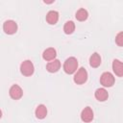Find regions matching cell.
<instances>
[{
  "label": "cell",
  "instance_id": "1",
  "mask_svg": "<svg viewBox=\"0 0 123 123\" xmlns=\"http://www.w3.org/2000/svg\"><path fill=\"white\" fill-rule=\"evenodd\" d=\"M78 68V61L74 57L66 59L63 63V70L66 74H73Z\"/></svg>",
  "mask_w": 123,
  "mask_h": 123
},
{
  "label": "cell",
  "instance_id": "2",
  "mask_svg": "<svg viewBox=\"0 0 123 123\" xmlns=\"http://www.w3.org/2000/svg\"><path fill=\"white\" fill-rule=\"evenodd\" d=\"M34 71H35V67L31 61L26 60L20 64V72L24 76H31L33 75Z\"/></svg>",
  "mask_w": 123,
  "mask_h": 123
},
{
  "label": "cell",
  "instance_id": "3",
  "mask_svg": "<svg viewBox=\"0 0 123 123\" xmlns=\"http://www.w3.org/2000/svg\"><path fill=\"white\" fill-rule=\"evenodd\" d=\"M114 77L111 73L110 72H104L102 75H101V78H100V83L102 86H106V87H111L113 86L114 84Z\"/></svg>",
  "mask_w": 123,
  "mask_h": 123
},
{
  "label": "cell",
  "instance_id": "4",
  "mask_svg": "<svg viewBox=\"0 0 123 123\" xmlns=\"http://www.w3.org/2000/svg\"><path fill=\"white\" fill-rule=\"evenodd\" d=\"M87 80V72L84 67L79 68V70L74 75V82L77 85H83Z\"/></svg>",
  "mask_w": 123,
  "mask_h": 123
},
{
  "label": "cell",
  "instance_id": "5",
  "mask_svg": "<svg viewBox=\"0 0 123 123\" xmlns=\"http://www.w3.org/2000/svg\"><path fill=\"white\" fill-rule=\"evenodd\" d=\"M3 30L8 35H12L17 31V24L13 20H7L3 24Z\"/></svg>",
  "mask_w": 123,
  "mask_h": 123
},
{
  "label": "cell",
  "instance_id": "6",
  "mask_svg": "<svg viewBox=\"0 0 123 123\" xmlns=\"http://www.w3.org/2000/svg\"><path fill=\"white\" fill-rule=\"evenodd\" d=\"M9 94H10V96H11L12 99L18 100V99H20V98L22 97V95H23V90H22V88H21L18 85H12V86H11L10 90H9Z\"/></svg>",
  "mask_w": 123,
  "mask_h": 123
},
{
  "label": "cell",
  "instance_id": "7",
  "mask_svg": "<svg viewBox=\"0 0 123 123\" xmlns=\"http://www.w3.org/2000/svg\"><path fill=\"white\" fill-rule=\"evenodd\" d=\"M81 119L84 122H90L93 119V111L89 107H86L81 112Z\"/></svg>",
  "mask_w": 123,
  "mask_h": 123
},
{
  "label": "cell",
  "instance_id": "8",
  "mask_svg": "<svg viewBox=\"0 0 123 123\" xmlns=\"http://www.w3.org/2000/svg\"><path fill=\"white\" fill-rule=\"evenodd\" d=\"M112 70L118 77H123V62L118 60H113L112 62Z\"/></svg>",
  "mask_w": 123,
  "mask_h": 123
},
{
  "label": "cell",
  "instance_id": "9",
  "mask_svg": "<svg viewBox=\"0 0 123 123\" xmlns=\"http://www.w3.org/2000/svg\"><path fill=\"white\" fill-rule=\"evenodd\" d=\"M56 56H57V52H56V50H55L54 48H52V47L45 49V50L43 51V53H42V58H43L45 61H47V62L56 60V59H55Z\"/></svg>",
  "mask_w": 123,
  "mask_h": 123
},
{
  "label": "cell",
  "instance_id": "10",
  "mask_svg": "<svg viewBox=\"0 0 123 123\" xmlns=\"http://www.w3.org/2000/svg\"><path fill=\"white\" fill-rule=\"evenodd\" d=\"M59 20V12L56 11H50L46 14V21L50 25H55Z\"/></svg>",
  "mask_w": 123,
  "mask_h": 123
},
{
  "label": "cell",
  "instance_id": "11",
  "mask_svg": "<svg viewBox=\"0 0 123 123\" xmlns=\"http://www.w3.org/2000/svg\"><path fill=\"white\" fill-rule=\"evenodd\" d=\"M60 68H61V62L59 60H54V61L48 62L46 65V69L50 73H55V72L59 71Z\"/></svg>",
  "mask_w": 123,
  "mask_h": 123
},
{
  "label": "cell",
  "instance_id": "12",
  "mask_svg": "<svg viewBox=\"0 0 123 123\" xmlns=\"http://www.w3.org/2000/svg\"><path fill=\"white\" fill-rule=\"evenodd\" d=\"M94 95H95V98L100 102L106 101L108 99V97H109V93L105 88H97L95 90Z\"/></svg>",
  "mask_w": 123,
  "mask_h": 123
},
{
  "label": "cell",
  "instance_id": "13",
  "mask_svg": "<svg viewBox=\"0 0 123 123\" xmlns=\"http://www.w3.org/2000/svg\"><path fill=\"white\" fill-rule=\"evenodd\" d=\"M35 113H36L37 118H38V119H43V118H45L46 115H47V109H46V107H45L44 105H38V106L37 107V109H36Z\"/></svg>",
  "mask_w": 123,
  "mask_h": 123
},
{
  "label": "cell",
  "instance_id": "14",
  "mask_svg": "<svg viewBox=\"0 0 123 123\" xmlns=\"http://www.w3.org/2000/svg\"><path fill=\"white\" fill-rule=\"evenodd\" d=\"M89 64L92 67H98L101 64V57L98 53H93L89 58Z\"/></svg>",
  "mask_w": 123,
  "mask_h": 123
},
{
  "label": "cell",
  "instance_id": "15",
  "mask_svg": "<svg viewBox=\"0 0 123 123\" xmlns=\"http://www.w3.org/2000/svg\"><path fill=\"white\" fill-rule=\"evenodd\" d=\"M75 16H76L77 20H79V21H85V20L87 18L88 13H87L86 10H85V9H80V10L77 11Z\"/></svg>",
  "mask_w": 123,
  "mask_h": 123
},
{
  "label": "cell",
  "instance_id": "16",
  "mask_svg": "<svg viewBox=\"0 0 123 123\" xmlns=\"http://www.w3.org/2000/svg\"><path fill=\"white\" fill-rule=\"evenodd\" d=\"M63 31L66 35H70L75 31V24L73 21H67L63 26Z\"/></svg>",
  "mask_w": 123,
  "mask_h": 123
},
{
  "label": "cell",
  "instance_id": "17",
  "mask_svg": "<svg viewBox=\"0 0 123 123\" xmlns=\"http://www.w3.org/2000/svg\"><path fill=\"white\" fill-rule=\"evenodd\" d=\"M115 42L118 46H123V32H120L115 37Z\"/></svg>",
  "mask_w": 123,
  "mask_h": 123
}]
</instances>
